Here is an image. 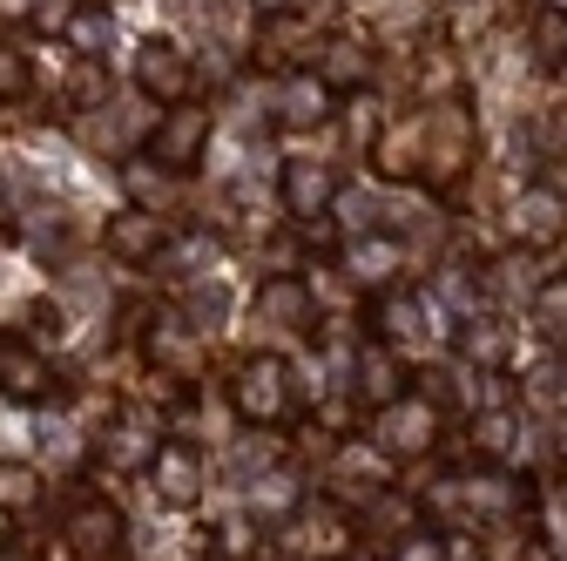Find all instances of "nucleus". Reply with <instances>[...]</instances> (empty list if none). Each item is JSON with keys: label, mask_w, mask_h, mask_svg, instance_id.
<instances>
[{"label": "nucleus", "mask_w": 567, "mask_h": 561, "mask_svg": "<svg viewBox=\"0 0 567 561\" xmlns=\"http://www.w3.org/2000/svg\"><path fill=\"white\" fill-rule=\"evenodd\" d=\"M338 271H344L359 292H392V285H399V271H405V244H399L392 231H372V237L359 231V237L344 244Z\"/></svg>", "instance_id": "6e6552de"}, {"label": "nucleus", "mask_w": 567, "mask_h": 561, "mask_svg": "<svg viewBox=\"0 0 567 561\" xmlns=\"http://www.w3.org/2000/svg\"><path fill=\"white\" fill-rule=\"evenodd\" d=\"M257 8L264 14H284V8H305V0H257Z\"/></svg>", "instance_id": "473e14b6"}, {"label": "nucleus", "mask_w": 567, "mask_h": 561, "mask_svg": "<svg viewBox=\"0 0 567 561\" xmlns=\"http://www.w3.org/2000/svg\"><path fill=\"white\" fill-rule=\"evenodd\" d=\"M473 548H480L473 534H446V561H473Z\"/></svg>", "instance_id": "c756f323"}, {"label": "nucleus", "mask_w": 567, "mask_h": 561, "mask_svg": "<svg viewBox=\"0 0 567 561\" xmlns=\"http://www.w3.org/2000/svg\"><path fill=\"white\" fill-rule=\"evenodd\" d=\"M331 102L338 95H331V82L318 75V68H291V75H284V95H277V122L284 129H318V122L338 115Z\"/></svg>", "instance_id": "f8f14e48"}, {"label": "nucleus", "mask_w": 567, "mask_h": 561, "mask_svg": "<svg viewBox=\"0 0 567 561\" xmlns=\"http://www.w3.org/2000/svg\"><path fill=\"white\" fill-rule=\"evenodd\" d=\"M68 109H102L109 102V68L95 54H75V68H68Z\"/></svg>", "instance_id": "4be33fe9"}, {"label": "nucleus", "mask_w": 567, "mask_h": 561, "mask_svg": "<svg viewBox=\"0 0 567 561\" xmlns=\"http://www.w3.org/2000/svg\"><path fill=\"white\" fill-rule=\"evenodd\" d=\"M122 183H128L135 210H156V203L169 196V170H163V163H150V156H142V163H128V170H122Z\"/></svg>", "instance_id": "b1692460"}, {"label": "nucleus", "mask_w": 567, "mask_h": 561, "mask_svg": "<svg viewBox=\"0 0 567 561\" xmlns=\"http://www.w3.org/2000/svg\"><path fill=\"white\" fill-rule=\"evenodd\" d=\"M385 467H392V460H385L379 447H351V440H344V447H338L331 480H338V487H351V494H385Z\"/></svg>", "instance_id": "6ab92c4d"}, {"label": "nucleus", "mask_w": 567, "mask_h": 561, "mask_svg": "<svg viewBox=\"0 0 567 561\" xmlns=\"http://www.w3.org/2000/svg\"><path fill=\"white\" fill-rule=\"evenodd\" d=\"M311 68L331 82V95H359V89L372 82V48H365L359 34H324L318 54H311Z\"/></svg>", "instance_id": "ddd939ff"}, {"label": "nucleus", "mask_w": 567, "mask_h": 561, "mask_svg": "<svg viewBox=\"0 0 567 561\" xmlns=\"http://www.w3.org/2000/svg\"><path fill=\"white\" fill-rule=\"evenodd\" d=\"M0 392H8V399H48L54 392L48 359L34 353L21 332H0Z\"/></svg>", "instance_id": "4468645a"}, {"label": "nucleus", "mask_w": 567, "mask_h": 561, "mask_svg": "<svg viewBox=\"0 0 567 561\" xmlns=\"http://www.w3.org/2000/svg\"><path fill=\"white\" fill-rule=\"evenodd\" d=\"M318 41H324V34L311 28L305 8H284V14H264V28H257V61H264V68H311Z\"/></svg>", "instance_id": "1a4fd4ad"}, {"label": "nucleus", "mask_w": 567, "mask_h": 561, "mask_svg": "<svg viewBox=\"0 0 567 561\" xmlns=\"http://www.w3.org/2000/svg\"><path fill=\"white\" fill-rule=\"evenodd\" d=\"M34 494H41V473H34L28 460H0V508H8V514H28Z\"/></svg>", "instance_id": "5701e85b"}, {"label": "nucleus", "mask_w": 567, "mask_h": 561, "mask_svg": "<svg viewBox=\"0 0 567 561\" xmlns=\"http://www.w3.org/2000/svg\"><path fill=\"white\" fill-rule=\"evenodd\" d=\"M507 237H514V251H554L560 237H567V196L554 190V183H534V190H520L514 196V210H507Z\"/></svg>", "instance_id": "39448f33"}, {"label": "nucleus", "mask_w": 567, "mask_h": 561, "mask_svg": "<svg viewBox=\"0 0 567 561\" xmlns=\"http://www.w3.org/2000/svg\"><path fill=\"white\" fill-rule=\"evenodd\" d=\"M372 447L385 460H425L440 447V399H425V392H405L392 406L372 412Z\"/></svg>", "instance_id": "20e7f679"}, {"label": "nucleus", "mask_w": 567, "mask_h": 561, "mask_svg": "<svg viewBox=\"0 0 567 561\" xmlns=\"http://www.w3.org/2000/svg\"><path fill=\"white\" fill-rule=\"evenodd\" d=\"M189 54L176 34H142L135 41V89L156 95V102H189Z\"/></svg>", "instance_id": "423d86ee"}, {"label": "nucleus", "mask_w": 567, "mask_h": 561, "mask_svg": "<svg viewBox=\"0 0 567 561\" xmlns=\"http://www.w3.org/2000/svg\"><path fill=\"white\" fill-rule=\"evenodd\" d=\"M311 312H318V298H311V285H298V277H270V285L257 292V318H270L284 332H305Z\"/></svg>", "instance_id": "a211bd4d"}, {"label": "nucleus", "mask_w": 567, "mask_h": 561, "mask_svg": "<svg viewBox=\"0 0 567 561\" xmlns=\"http://www.w3.org/2000/svg\"><path fill=\"white\" fill-rule=\"evenodd\" d=\"M351 541H359V521L344 514L338 494H324V501H298L291 521L277 528V554H284V561H344Z\"/></svg>", "instance_id": "f257e3e1"}, {"label": "nucleus", "mask_w": 567, "mask_h": 561, "mask_svg": "<svg viewBox=\"0 0 567 561\" xmlns=\"http://www.w3.org/2000/svg\"><path fill=\"white\" fill-rule=\"evenodd\" d=\"M412 386H405V366H399V345H385V338H372L365 353H359V399L379 412V406H392V399H405Z\"/></svg>", "instance_id": "dca6fc26"}, {"label": "nucleus", "mask_w": 567, "mask_h": 561, "mask_svg": "<svg viewBox=\"0 0 567 561\" xmlns=\"http://www.w3.org/2000/svg\"><path fill=\"white\" fill-rule=\"evenodd\" d=\"M21 14L41 34H68V28H75V14H82V0H21Z\"/></svg>", "instance_id": "393cba45"}, {"label": "nucleus", "mask_w": 567, "mask_h": 561, "mask_svg": "<svg viewBox=\"0 0 567 561\" xmlns=\"http://www.w3.org/2000/svg\"><path fill=\"white\" fill-rule=\"evenodd\" d=\"M230 406H237L244 427H277V419H291V406H298L291 366H284L277 353L244 359V366H237V379H230Z\"/></svg>", "instance_id": "f03ea898"}, {"label": "nucleus", "mask_w": 567, "mask_h": 561, "mask_svg": "<svg viewBox=\"0 0 567 561\" xmlns=\"http://www.w3.org/2000/svg\"><path fill=\"white\" fill-rule=\"evenodd\" d=\"M547 8H554V14H567V0H547Z\"/></svg>", "instance_id": "72a5a7b5"}, {"label": "nucleus", "mask_w": 567, "mask_h": 561, "mask_svg": "<svg viewBox=\"0 0 567 561\" xmlns=\"http://www.w3.org/2000/svg\"><path fill=\"white\" fill-rule=\"evenodd\" d=\"M466 447L480 453V460H493V467H501V460H514V447H520V412L501 399V406H480L473 412V434H466Z\"/></svg>", "instance_id": "f3484780"}, {"label": "nucleus", "mask_w": 567, "mask_h": 561, "mask_svg": "<svg viewBox=\"0 0 567 561\" xmlns=\"http://www.w3.org/2000/svg\"><path fill=\"white\" fill-rule=\"evenodd\" d=\"M150 480H156V494H163L169 508H189V501L203 494V453H196L189 440H156Z\"/></svg>", "instance_id": "9b49d317"}, {"label": "nucleus", "mask_w": 567, "mask_h": 561, "mask_svg": "<svg viewBox=\"0 0 567 561\" xmlns=\"http://www.w3.org/2000/svg\"><path fill=\"white\" fill-rule=\"evenodd\" d=\"M520 561H560V554H554V548H547V541H540V534H534V541H527V548H520Z\"/></svg>", "instance_id": "7c9ffc66"}, {"label": "nucleus", "mask_w": 567, "mask_h": 561, "mask_svg": "<svg viewBox=\"0 0 567 561\" xmlns=\"http://www.w3.org/2000/svg\"><path fill=\"white\" fill-rule=\"evenodd\" d=\"M0 561H48V548L34 534H0Z\"/></svg>", "instance_id": "c85d7f7f"}, {"label": "nucleus", "mask_w": 567, "mask_h": 561, "mask_svg": "<svg viewBox=\"0 0 567 561\" xmlns=\"http://www.w3.org/2000/svg\"><path fill=\"white\" fill-rule=\"evenodd\" d=\"M150 359H156V366H176V373L189 379V373H196V338H189L176 318H156V325H150Z\"/></svg>", "instance_id": "412c9836"}, {"label": "nucleus", "mask_w": 567, "mask_h": 561, "mask_svg": "<svg viewBox=\"0 0 567 561\" xmlns=\"http://www.w3.org/2000/svg\"><path fill=\"white\" fill-rule=\"evenodd\" d=\"M109 257H122V264H156L163 257V244H169V231H163V217L156 210H122V217H109Z\"/></svg>", "instance_id": "2eb2a0df"}, {"label": "nucleus", "mask_w": 567, "mask_h": 561, "mask_svg": "<svg viewBox=\"0 0 567 561\" xmlns=\"http://www.w3.org/2000/svg\"><path fill=\"white\" fill-rule=\"evenodd\" d=\"M338 196V170L318 156H291L284 163V210H291L298 231H324V210Z\"/></svg>", "instance_id": "0eeeda50"}, {"label": "nucleus", "mask_w": 567, "mask_h": 561, "mask_svg": "<svg viewBox=\"0 0 567 561\" xmlns=\"http://www.w3.org/2000/svg\"><path fill=\"white\" fill-rule=\"evenodd\" d=\"M392 561H446V534L412 528V534H399V541H392Z\"/></svg>", "instance_id": "cd10ccee"}, {"label": "nucleus", "mask_w": 567, "mask_h": 561, "mask_svg": "<svg viewBox=\"0 0 567 561\" xmlns=\"http://www.w3.org/2000/svg\"><path fill=\"white\" fill-rule=\"evenodd\" d=\"M534 54H540V68H567V14L540 8V28H534Z\"/></svg>", "instance_id": "a878e982"}, {"label": "nucleus", "mask_w": 567, "mask_h": 561, "mask_svg": "<svg viewBox=\"0 0 567 561\" xmlns=\"http://www.w3.org/2000/svg\"><path fill=\"white\" fill-rule=\"evenodd\" d=\"M34 89V68H28V54L14 48V41H0V102H21Z\"/></svg>", "instance_id": "bb28decb"}, {"label": "nucleus", "mask_w": 567, "mask_h": 561, "mask_svg": "<svg viewBox=\"0 0 567 561\" xmlns=\"http://www.w3.org/2000/svg\"><path fill=\"white\" fill-rule=\"evenodd\" d=\"M527 312H534V332H540L547 345H560V353H567V271L540 277L534 298H527Z\"/></svg>", "instance_id": "aec40b11"}, {"label": "nucleus", "mask_w": 567, "mask_h": 561, "mask_svg": "<svg viewBox=\"0 0 567 561\" xmlns=\"http://www.w3.org/2000/svg\"><path fill=\"white\" fill-rule=\"evenodd\" d=\"M209 129H217V109H209V102H169V109L156 115V129H150V143H142V156L163 163L169 176H183V170L203 163Z\"/></svg>", "instance_id": "7ed1b4c3"}, {"label": "nucleus", "mask_w": 567, "mask_h": 561, "mask_svg": "<svg viewBox=\"0 0 567 561\" xmlns=\"http://www.w3.org/2000/svg\"><path fill=\"white\" fill-rule=\"evenodd\" d=\"M122 508L115 501H75L68 508V528H61V541L75 548L82 561H115L122 554Z\"/></svg>", "instance_id": "9d476101"}, {"label": "nucleus", "mask_w": 567, "mask_h": 561, "mask_svg": "<svg viewBox=\"0 0 567 561\" xmlns=\"http://www.w3.org/2000/svg\"><path fill=\"white\" fill-rule=\"evenodd\" d=\"M14 224V196H8V170H0V231Z\"/></svg>", "instance_id": "2f4dec72"}]
</instances>
